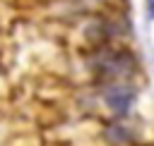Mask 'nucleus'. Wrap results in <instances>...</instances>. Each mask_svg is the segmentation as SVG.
<instances>
[{
	"mask_svg": "<svg viewBox=\"0 0 154 146\" xmlns=\"http://www.w3.org/2000/svg\"><path fill=\"white\" fill-rule=\"evenodd\" d=\"M103 98H106V103H108V108H111L113 112L125 115V112L130 110L132 101H135V91H132V86H128V84H113V86H108V89L103 91Z\"/></svg>",
	"mask_w": 154,
	"mask_h": 146,
	"instance_id": "1",
	"label": "nucleus"
},
{
	"mask_svg": "<svg viewBox=\"0 0 154 146\" xmlns=\"http://www.w3.org/2000/svg\"><path fill=\"white\" fill-rule=\"evenodd\" d=\"M149 14L154 17V0H149Z\"/></svg>",
	"mask_w": 154,
	"mask_h": 146,
	"instance_id": "2",
	"label": "nucleus"
}]
</instances>
